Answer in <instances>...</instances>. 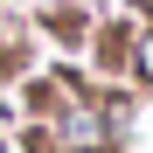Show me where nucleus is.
Returning <instances> with one entry per match:
<instances>
[{
	"label": "nucleus",
	"instance_id": "nucleus-1",
	"mask_svg": "<svg viewBox=\"0 0 153 153\" xmlns=\"http://www.w3.org/2000/svg\"><path fill=\"white\" fill-rule=\"evenodd\" d=\"M42 139H49V153H125V139L111 132L105 105H97V91L63 97V105L42 118Z\"/></svg>",
	"mask_w": 153,
	"mask_h": 153
},
{
	"label": "nucleus",
	"instance_id": "nucleus-2",
	"mask_svg": "<svg viewBox=\"0 0 153 153\" xmlns=\"http://www.w3.org/2000/svg\"><path fill=\"white\" fill-rule=\"evenodd\" d=\"M28 28H42L49 42H63V49H91L97 7H76V0H35V7H28Z\"/></svg>",
	"mask_w": 153,
	"mask_h": 153
},
{
	"label": "nucleus",
	"instance_id": "nucleus-3",
	"mask_svg": "<svg viewBox=\"0 0 153 153\" xmlns=\"http://www.w3.org/2000/svg\"><path fill=\"white\" fill-rule=\"evenodd\" d=\"M125 84H132V91H153V21L125 42Z\"/></svg>",
	"mask_w": 153,
	"mask_h": 153
},
{
	"label": "nucleus",
	"instance_id": "nucleus-4",
	"mask_svg": "<svg viewBox=\"0 0 153 153\" xmlns=\"http://www.w3.org/2000/svg\"><path fill=\"white\" fill-rule=\"evenodd\" d=\"M0 7H7V14H28V7H35V0H0Z\"/></svg>",
	"mask_w": 153,
	"mask_h": 153
},
{
	"label": "nucleus",
	"instance_id": "nucleus-5",
	"mask_svg": "<svg viewBox=\"0 0 153 153\" xmlns=\"http://www.w3.org/2000/svg\"><path fill=\"white\" fill-rule=\"evenodd\" d=\"M76 7H105V0H76Z\"/></svg>",
	"mask_w": 153,
	"mask_h": 153
},
{
	"label": "nucleus",
	"instance_id": "nucleus-6",
	"mask_svg": "<svg viewBox=\"0 0 153 153\" xmlns=\"http://www.w3.org/2000/svg\"><path fill=\"white\" fill-rule=\"evenodd\" d=\"M0 153H7V125H0Z\"/></svg>",
	"mask_w": 153,
	"mask_h": 153
}]
</instances>
